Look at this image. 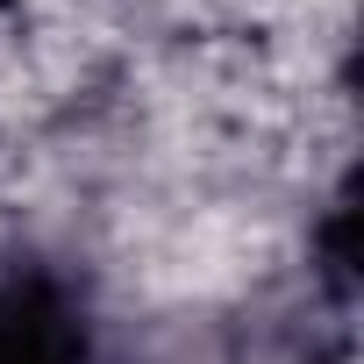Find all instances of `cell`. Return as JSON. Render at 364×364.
<instances>
[{
	"instance_id": "1",
	"label": "cell",
	"mask_w": 364,
	"mask_h": 364,
	"mask_svg": "<svg viewBox=\"0 0 364 364\" xmlns=\"http://www.w3.org/2000/svg\"><path fill=\"white\" fill-rule=\"evenodd\" d=\"M0 364H86V336L50 286H0Z\"/></svg>"
}]
</instances>
